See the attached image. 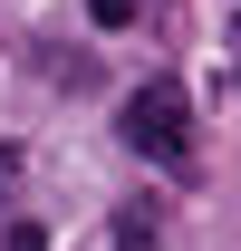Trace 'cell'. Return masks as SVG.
<instances>
[{"mask_svg":"<svg viewBox=\"0 0 241 251\" xmlns=\"http://www.w3.org/2000/svg\"><path fill=\"white\" fill-rule=\"evenodd\" d=\"M116 126H125V145H135L145 164H164V174H183V164H193V106H183L174 77H145V87L125 97Z\"/></svg>","mask_w":241,"mask_h":251,"instance_id":"1","label":"cell"},{"mask_svg":"<svg viewBox=\"0 0 241 251\" xmlns=\"http://www.w3.org/2000/svg\"><path fill=\"white\" fill-rule=\"evenodd\" d=\"M135 20V0H96V29H125Z\"/></svg>","mask_w":241,"mask_h":251,"instance_id":"2","label":"cell"},{"mask_svg":"<svg viewBox=\"0 0 241 251\" xmlns=\"http://www.w3.org/2000/svg\"><path fill=\"white\" fill-rule=\"evenodd\" d=\"M135 251H154V242H135Z\"/></svg>","mask_w":241,"mask_h":251,"instance_id":"4","label":"cell"},{"mask_svg":"<svg viewBox=\"0 0 241 251\" xmlns=\"http://www.w3.org/2000/svg\"><path fill=\"white\" fill-rule=\"evenodd\" d=\"M0 251H48V242H39V222H20V232H10Z\"/></svg>","mask_w":241,"mask_h":251,"instance_id":"3","label":"cell"}]
</instances>
